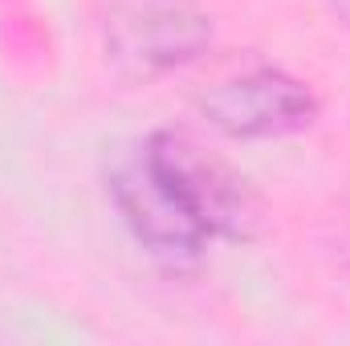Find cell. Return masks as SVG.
Instances as JSON below:
<instances>
[{"label": "cell", "instance_id": "1", "mask_svg": "<svg viewBox=\"0 0 350 346\" xmlns=\"http://www.w3.org/2000/svg\"><path fill=\"white\" fill-rule=\"evenodd\" d=\"M98 37L106 70L118 82L147 86L196 66L216 45V16L200 0H106Z\"/></svg>", "mask_w": 350, "mask_h": 346}, {"label": "cell", "instance_id": "2", "mask_svg": "<svg viewBox=\"0 0 350 346\" xmlns=\"http://www.w3.org/2000/svg\"><path fill=\"white\" fill-rule=\"evenodd\" d=\"M147 159L183 196V204L200 216L212 241H257L265 228V204L257 187L228 159L208 151L187 131H151L143 139Z\"/></svg>", "mask_w": 350, "mask_h": 346}, {"label": "cell", "instance_id": "3", "mask_svg": "<svg viewBox=\"0 0 350 346\" xmlns=\"http://www.w3.org/2000/svg\"><path fill=\"white\" fill-rule=\"evenodd\" d=\"M106 191H110V204L122 216L126 232L135 237V245L155 265L183 273L204 261L212 232L200 224V216L183 204V196L147 159L143 143L110 168Z\"/></svg>", "mask_w": 350, "mask_h": 346}, {"label": "cell", "instance_id": "4", "mask_svg": "<svg viewBox=\"0 0 350 346\" xmlns=\"http://www.w3.org/2000/svg\"><path fill=\"white\" fill-rule=\"evenodd\" d=\"M200 118L232 139V143H265V139H289L318 122L322 98L297 74L257 62L241 74H228L196 98Z\"/></svg>", "mask_w": 350, "mask_h": 346}, {"label": "cell", "instance_id": "5", "mask_svg": "<svg viewBox=\"0 0 350 346\" xmlns=\"http://www.w3.org/2000/svg\"><path fill=\"white\" fill-rule=\"evenodd\" d=\"M330 12L342 29H350V0H330Z\"/></svg>", "mask_w": 350, "mask_h": 346}]
</instances>
